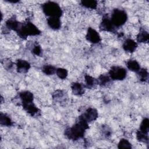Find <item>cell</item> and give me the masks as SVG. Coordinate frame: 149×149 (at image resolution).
Listing matches in <instances>:
<instances>
[{
  "label": "cell",
  "instance_id": "obj_1",
  "mask_svg": "<svg viewBox=\"0 0 149 149\" xmlns=\"http://www.w3.org/2000/svg\"><path fill=\"white\" fill-rule=\"evenodd\" d=\"M88 128V122L81 115L79 116V120L74 124V125L65 130V135L69 139L76 140L84 136L86 130Z\"/></svg>",
  "mask_w": 149,
  "mask_h": 149
},
{
  "label": "cell",
  "instance_id": "obj_2",
  "mask_svg": "<svg viewBox=\"0 0 149 149\" xmlns=\"http://www.w3.org/2000/svg\"><path fill=\"white\" fill-rule=\"evenodd\" d=\"M16 32L18 35L23 38H26L27 36H37L40 34L39 29L33 23L29 22L24 24L21 23Z\"/></svg>",
  "mask_w": 149,
  "mask_h": 149
},
{
  "label": "cell",
  "instance_id": "obj_3",
  "mask_svg": "<svg viewBox=\"0 0 149 149\" xmlns=\"http://www.w3.org/2000/svg\"><path fill=\"white\" fill-rule=\"evenodd\" d=\"M43 12L49 17H60L62 10L60 6L56 2L48 1L42 5Z\"/></svg>",
  "mask_w": 149,
  "mask_h": 149
},
{
  "label": "cell",
  "instance_id": "obj_4",
  "mask_svg": "<svg viewBox=\"0 0 149 149\" xmlns=\"http://www.w3.org/2000/svg\"><path fill=\"white\" fill-rule=\"evenodd\" d=\"M127 19V16L123 10L115 9L113 10L111 20L115 27H120L123 25Z\"/></svg>",
  "mask_w": 149,
  "mask_h": 149
},
{
  "label": "cell",
  "instance_id": "obj_5",
  "mask_svg": "<svg viewBox=\"0 0 149 149\" xmlns=\"http://www.w3.org/2000/svg\"><path fill=\"white\" fill-rule=\"evenodd\" d=\"M126 70L120 66H112L109 71V76L111 79L115 80H122L126 76Z\"/></svg>",
  "mask_w": 149,
  "mask_h": 149
},
{
  "label": "cell",
  "instance_id": "obj_6",
  "mask_svg": "<svg viewBox=\"0 0 149 149\" xmlns=\"http://www.w3.org/2000/svg\"><path fill=\"white\" fill-rule=\"evenodd\" d=\"M86 38L87 41L93 44L98 43L101 41V37L99 33L91 27L88 29Z\"/></svg>",
  "mask_w": 149,
  "mask_h": 149
},
{
  "label": "cell",
  "instance_id": "obj_7",
  "mask_svg": "<svg viewBox=\"0 0 149 149\" xmlns=\"http://www.w3.org/2000/svg\"><path fill=\"white\" fill-rule=\"evenodd\" d=\"M98 112L93 108H88L81 116L88 122L95 120L98 118Z\"/></svg>",
  "mask_w": 149,
  "mask_h": 149
},
{
  "label": "cell",
  "instance_id": "obj_8",
  "mask_svg": "<svg viewBox=\"0 0 149 149\" xmlns=\"http://www.w3.org/2000/svg\"><path fill=\"white\" fill-rule=\"evenodd\" d=\"M100 29L107 31H113L114 30L115 26L112 24L111 19L108 16H105L101 23Z\"/></svg>",
  "mask_w": 149,
  "mask_h": 149
},
{
  "label": "cell",
  "instance_id": "obj_9",
  "mask_svg": "<svg viewBox=\"0 0 149 149\" xmlns=\"http://www.w3.org/2000/svg\"><path fill=\"white\" fill-rule=\"evenodd\" d=\"M137 47V43L133 40L126 39L123 44V48L125 51L129 52H133Z\"/></svg>",
  "mask_w": 149,
  "mask_h": 149
},
{
  "label": "cell",
  "instance_id": "obj_10",
  "mask_svg": "<svg viewBox=\"0 0 149 149\" xmlns=\"http://www.w3.org/2000/svg\"><path fill=\"white\" fill-rule=\"evenodd\" d=\"M17 70L20 73H26L27 72L30 68V63L23 59H18L16 62Z\"/></svg>",
  "mask_w": 149,
  "mask_h": 149
},
{
  "label": "cell",
  "instance_id": "obj_11",
  "mask_svg": "<svg viewBox=\"0 0 149 149\" xmlns=\"http://www.w3.org/2000/svg\"><path fill=\"white\" fill-rule=\"evenodd\" d=\"M20 98L22 100V104L32 102L33 101V94L29 91H23L19 93Z\"/></svg>",
  "mask_w": 149,
  "mask_h": 149
},
{
  "label": "cell",
  "instance_id": "obj_12",
  "mask_svg": "<svg viewBox=\"0 0 149 149\" xmlns=\"http://www.w3.org/2000/svg\"><path fill=\"white\" fill-rule=\"evenodd\" d=\"M47 24L54 30H58L61 26V22L59 17H49L47 19Z\"/></svg>",
  "mask_w": 149,
  "mask_h": 149
},
{
  "label": "cell",
  "instance_id": "obj_13",
  "mask_svg": "<svg viewBox=\"0 0 149 149\" xmlns=\"http://www.w3.org/2000/svg\"><path fill=\"white\" fill-rule=\"evenodd\" d=\"M22 104L24 110L26 111V112H27L29 113H30L32 116L37 114L39 111V109L33 104V102L30 103H24Z\"/></svg>",
  "mask_w": 149,
  "mask_h": 149
},
{
  "label": "cell",
  "instance_id": "obj_14",
  "mask_svg": "<svg viewBox=\"0 0 149 149\" xmlns=\"http://www.w3.org/2000/svg\"><path fill=\"white\" fill-rule=\"evenodd\" d=\"M21 23H20L18 21H17L15 19L11 18L8 19L6 22V26L10 30L17 31L20 26Z\"/></svg>",
  "mask_w": 149,
  "mask_h": 149
},
{
  "label": "cell",
  "instance_id": "obj_15",
  "mask_svg": "<svg viewBox=\"0 0 149 149\" xmlns=\"http://www.w3.org/2000/svg\"><path fill=\"white\" fill-rule=\"evenodd\" d=\"M71 88L74 95H79L84 93V87L79 83H73L71 86Z\"/></svg>",
  "mask_w": 149,
  "mask_h": 149
},
{
  "label": "cell",
  "instance_id": "obj_16",
  "mask_svg": "<svg viewBox=\"0 0 149 149\" xmlns=\"http://www.w3.org/2000/svg\"><path fill=\"white\" fill-rule=\"evenodd\" d=\"M126 66L130 70L134 72H137L140 69V65L136 60L130 59L126 63Z\"/></svg>",
  "mask_w": 149,
  "mask_h": 149
},
{
  "label": "cell",
  "instance_id": "obj_17",
  "mask_svg": "<svg viewBox=\"0 0 149 149\" xmlns=\"http://www.w3.org/2000/svg\"><path fill=\"white\" fill-rule=\"evenodd\" d=\"M137 40L139 42H146L148 41V33L144 30H141L137 36Z\"/></svg>",
  "mask_w": 149,
  "mask_h": 149
},
{
  "label": "cell",
  "instance_id": "obj_18",
  "mask_svg": "<svg viewBox=\"0 0 149 149\" xmlns=\"http://www.w3.org/2000/svg\"><path fill=\"white\" fill-rule=\"evenodd\" d=\"M0 122L1 125L5 126H9L12 124V122L10 118L5 113H1L0 116Z\"/></svg>",
  "mask_w": 149,
  "mask_h": 149
},
{
  "label": "cell",
  "instance_id": "obj_19",
  "mask_svg": "<svg viewBox=\"0 0 149 149\" xmlns=\"http://www.w3.org/2000/svg\"><path fill=\"white\" fill-rule=\"evenodd\" d=\"M81 5L86 8L94 9L97 8V2L96 1H81Z\"/></svg>",
  "mask_w": 149,
  "mask_h": 149
},
{
  "label": "cell",
  "instance_id": "obj_20",
  "mask_svg": "<svg viewBox=\"0 0 149 149\" xmlns=\"http://www.w3.org/2000/svg\"><path fill=\"white\" fill-rule=\"evenodd\" d=\"M56 69L50 65H45L43 68H42V72L47 75H52L54 74L55 73H56Z\"/></svg>",
  "mask_w": 149,
  "mask_h": 149
},
{
  "label": "cell",
  "instance_id": "obj_21",
  "mask_svg": "<svg viewBox=\"0 0 149 149\" xmlns=\"http://www.w3.org/2000/svg\"><path fill=\"white\" fill-rule=\"evenodd\" d=\"M140 132L145 133L148 134V118H144L140 126Z\"/></svg>",
  "mask_w": 149,
  "mask_h": 149
},
{
  "label": "cell",
  "instance_id": "obj_22",
  "mask_svg": "<svg viewBox=\"0 0 149 149\" xmlns=\"http://www.w3.org/2000/svg\"><path fill=\"white\" fill-rule=\"evenodd\" d=\"M85 78V81H86V86L87 88H91L93 87L95 84H97L96 80L93 78V77L87 74L84 77Z\"/></svg>",
  "mask_w": 149,
  "mask_h": 149
},
{
  "label": "cell",
  "instance_id": "obj_23",
  "mask_svg": "<svg viewBox=\"0 0 149 149\" xmlns=\"http://www.w3.org/2000/svg\"><path fill=\"white\" fill-rule=\"evenodd\" d=\"M56 74L59 78L65 79L68 76V70L64 68H58L56 70Z\"/></svg>",
  "mask_w": 149,
  "mask_h": 149
},
{
  "label": "cell",
  "instance_id": "obj_24",
  "mask_svg": "<svg viewBox=\"0 0 149 149\" xmlns=\"http://www.w3.org/2000/svg\"><path fill=\"white\" fill-rule=\"evenodd\" d=\"M118 148H131L132 146L129 141L125 139H122L120 140L118 143Z\"/></svg>",
  "mask_w": 149,
  "mask_h": 149
},
{
  "label": "cell",
  "instance_id": "obj_25",
  "mask_svg": "<svg viewBox=\"0 0 149 149\" xmlns=\"http://www.w3.org/2000/svg\"><path fill=\"white\" fill-rule=\"evenodd\" d=\"M110 79L111 78L109 77V76L105 75V74H101L99 77L98 80H97V81H98V83H99L102 86H104V85L107 84V83H108L109 82Z\"/></svg>",
  "mask_w": 149,
  "mask_h": 149
},
{
  "label": "cell",
  "instance_id": "obj_26",
  "mask_svg": "<svg viewBox=\"0 0 149 149\" xmlns=\"http://www.w3.org/2000/svg\"><path fill=\"white\" fill-rule=\"evenodd\" d=\"M138 75L141 81H146L148 79V72L144 69H140L138 72Z\"/></svg>",
  "mask_w": 149,
  "mask_h": 149
},
{
  "label": "cell",
  "instance_id": "obj_27",
  "mask_svg": "<svg viewBox=\"0 0 149 149\" xmlns=\"http://www.w3.org/2000/svg\"><path fill=\"white\" fill-rule=\"evenodd\" d=\"M137 139L140 141H143V142H146L148 141V136L147 134H145L141 132H140L139 130L137 132Z\"/></svg>",
  "mask_w": 149,
  "mask_h": 149
},
{
  "label": "cell",
  "instance_id": "obj_28",
  "mask_svg": "<svg viewBox=\"0 0 149 149\" xmlns=\"http://www.w3.org/2000/svg\"><path fill=\"white\" fill-rule=\"evenodd\" d=\"M32 52L36 55H40L41 53V48L40 45H35L32 49Z\"/></svg>",
  "mask_w": 149,
  "mask_h": 149
}]
</instances>
